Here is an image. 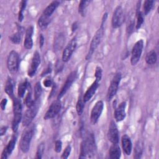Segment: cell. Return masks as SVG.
I'll return each instance as SVG.
<instances>
[{
    "label": "cell",
    "instance_id": "cell-1",
    "mask_svg": "<svg viewBox=\"0 0 159 159\" xmlns=\"http://www.w3.org/2000/svg\"><path fill=\"white\" fill-rule=\"evenodd\" d=\"M95 140L93 134H89L84 140L81 142L80 158H84L87 156L91 157L95 152Z\"/></svg>",
    "mask_w": 159,
    "mask_h": 159
},
{
    "label": "cell",
    "instance_id": "cell-2",
    "mask_svg": "<svg viewBox=\"0 0 159 159\" xmlns=\"http://www.w3.org/2000/svg\"><path fill=\"white\" fill-rule=\"evenodd\" d=\"M107 14L105 13L103 15L102 19V22H101L100 27L96 32L95 34L94 35V36H93V37L91 40L89 49V52H88V53L86 55V60H88L91 57L93 52L96 49V48L98 47V45H99V43L101 41V39H102V35H103V33H104V22H105V21L107 19Z\"/></svg>",
    "mask_w": 159,
    "mask_h": 159
},
{
    "label": "cell",
    "instance_id": "cell-3",
    "mask_svg": "<svg viewBox=\"0 0 159 159\" xmlns=\"http://www.w3.org/2000/svg\"><path fill=\"white\" fill-rule=\"evenodd\" d=\"M13 111L14 118L12 123V129L13 132H16L22 119V105L20 101L17 98L13 99Z\"/></svg>",
    "mask_w": 159,
    "mask_h": 159
},
{
    "label": "cell",
    "instance_id": "cell-4",
    "mask_svg": "<svg viewBox=\"0 0 159 159\" xmlns=\"http://www.w3.org/2000/svg\"><path fill=\"white\" fill-rule=\"evenodd\" d=\"M34 134V129L32 127L27 129L23 132L20 140L19 147L21 151L24 153H26L29 151L30 147V143L31 139Z\"/></svg>",
    "mask_w": 159,
    "mask_h": 159
},
{
    "label": "cell",
    "instance_id": "cell-5",
    "mask_svg": "<svg viewBox=\"0 0 159 159\" xmlns=\"http://www.w3.org/2000/svg\"><path fill=\"white\" fill-rule=\"evenodd\" d=\"M121 80V73H116L112 77L107 93V100L111 101L116 95Z\"/></svg>",
    "mask_w": 159,
    "mask_h": 159
},
{
    "label": "cell",
    "instance_id": "cell-6",
    "mask_svg": "<svg viewBox=\"0 0 159 159\" xmlns=\"http://www.w3.org/2000/svg\"><path fill=\"white\" fill-rule=\"evenodd\" d=\"M37 101H35L34 105L30 107H28V109L25 111L22 118L23 126H25V127L29 126L31 124L34 118L35 117L38 111Z\"/></svg>",
    "mask_w": 159,
    "mask_h": 159
},
{
    "label": "cell",
    "instance_id": "cell-7",
    "mask_svg": "<svg viewBox=\"0 0 159 159\" xmlns=\"http://www.w3.org/2000/svg\"><path fill=\"white\" fill-rule=\"evenodd\" d=\"M19 54L14 50H12L8 56L7 60V66L9 71L12 73H16L19 68Z\"/></svg>",
    "mask_w": 159,
    "mask_h": 159
},
{
    "label": "cell",
    "instance_id": "cell-8",
    "mask_svg": "<svg viewBox=\"0 0 159 159\" xmlns=\"http://www.w3.org/2000/svg\"><path fill=\"white\" fill-rule=\"evenodd\" d=\"M143 47V41L142 39L138 40L134 45L132 50L130 62L132 65H135L141 57Z\"/></svg>",
    "mask_w": 159,
    "mask_h": 159
},
{
    "label": "cell",
    "instance_id": "cell-9",
    "mask_svg": "<svg viewBox=\"0 0 159 159\" xmlns=\"http://www.w3.org/2000/svg\"><path fill=\"white\" fill-rule=\"evenodd\" d=\"M124 22V14L123 9L118 6L114 10L112 17V26L114 29L120 27Z\"/></svg>",
    "mask_w": 159,
    "mask_h": 159
},
{
    "label": "cell",
    "instance_id": "cell-10",
    "mask_svg": "<svg viewBox=\"0 0 159 159\" xmlns=\"http://www.w3.org/2000/svg\"><path fill=\"white\" fill-rule=\"evenodd\" d=\"M61 107V104L60 99H57L54 101L50 106L46 112L43 118L45 120L52 119L56 116L60 112Z\"/></svg>",
    "mask_w": 159,
    "mask_h": 159
},
{
    "label": "cell",
    "instance_id": "cell-11",
    "mask_svg": "<svg viewBox=\"0 0 159 159\" xmlns=\"http://www.w3.org/2000/svg\"><path fill=\"white\" fill-rule=\"evenodd\" d=\"M104 107V104L102 101H98L93 106L90 116L91 122L93 124H96L101 116V114L102 112Z\"/></svg>",
    "mask_w": 159,
    "mask_h": 159
},
{
    "label": "cell",
    "instance_id": "cell-12",
    "mask_svg": "<svg viewBox=\"0 0 159 159\" xmlns=\"http://www.w3.org/2000/svg\"><path fill=\"white\" fill-rule=\"evenodd\" d=\"M76 45H77L76 40V38L74 37L68 43V45L66 46V47L65 48V49L63 51L62 60L63 61H65V62L68 61L70 60L71 55L73 54L74 50L76 48Z\"/></svg>",
    "mask_w": 159,
    "mask_h": 159
},
{
    "label": "cell",
    "instance_id": "cell-13",
    "mask_svg": "<svg viewBox=\"0 0 159 159\" xmlns=\"http://www.w3.org/2000/svg\"><path fill=\"white\" fill-rule=\"evenodd\" d=\"M76 76H77V73L76 71H72L67 77L65 83H64L63 87L61 89V91H60V93L58 96V99H60L61 98H62L64 94L66 93V91L68 90V89L71 87V84H73V83L75 81L76 78Z\"/></svg>",
    "mask_w": 159,
    "mask_h": 159
},
{
    "label": "cell",
    "instance_id": "cell-14",
    "mask_svg": "<svg viewBox=\"0 0 159 159\" xmlns=\"http://www.w3.org/2000/svg\"><path fill=\"white\" fill-rule=\"evenodd\" d=\"M107 137L112 143H118L119 142V132L117 125L114 121L111 120L109 124L107 132Z\"/></svg>",
    "mask_w": 159,
    "mask_h": 159
},
{
    "label": "cell",
    "instance_id": "cell-15",
    "mask_svg": "<svg viewBox=\"0 0 159 159\" xmlns=\"http://www.w3.org/2000/svg\"><path fill=\"white\" fill-rule=\"evenodd\" d=\"M40 63V56L39 53L37 51H36L33 55L30 66L28 70V75L30 77H32L35 75Z\"/></svg>",
    "mask_w": 159,
    "mask_h": 159
},
{
    "label": "cell",
    "instance_id": "cell-16",
    "mask_svg": "<svg viewBox=\"0 0 159 159\" xmlns=\"http://www.w3.org/2000/svg\"><path fill=\"white\" fill-rule=\"evenodd\" d=\"M126 102L123 101L120 103L114 111V117L117 122L122 121L125 117Z\"/></svg>",
    "mask_w": 159,
    "mask_h": 159
},
{
    "label": "cell",
    "instance_id": "cell-17",
    "mask_svg": "<svg viewBox=\"0 0 159 159\" xmlns=\"http://www.w3.org/2000/svg\"><path fill=\"white\" fill-rule=\"evenodd\" d=\"M17 137L13 136V137L11 139V140L9 142L7 146L4 148L1 156V159H7L8 157L12 153L15 146H16V142Z\"/></svg>",
    "mask_w": 159,
    "mask_h": 159
},
{
    "label": "cell",
    "instance_id": "cell-18",
    "mask_svg": "<svg viewBox=\"0 0 159 159\" xmlns=\"http://www.w3.org/2000/svg\"><path fill=\"white\" fill-rule=\"evenodd\" d=\"M99 86V82L95 80L92 84L88 88V89L86 90V93L84 94L83 96V101L84 102H88V101H89L92 97L93 96V95L94 94V93H96L98 88Z\"/></svg>",
    "mask_w": 159,
    "mask_h": 159
},
{
    "label": "cell",
    "instance_id": "cell-19",
    "mask_svg": "<svg viewBox=\"0 0 159 159\" xmlns=\"http://www.w3.org/2000/svg\"><path fill=\"white\" fill-rule=\"evenodd\" d=\"M34 32V27L29 26L25 30V38L24 42V46L26 49H31L33 46L32 35Z\"/></svg>",
    "mask_w": 159,
    "mask_h": 159
},
{
    "label": "cell",
    "instance_id": "cell-20",
    "mask_svg": "<svg viewBox=\"0 0 159 159\" xmlns=\"http://www.w3.org/2000/svg\"><path fill=\"white\" fill-rule=\"evenodd\" d=\"M122 145L124 153L127 155H129L131 153L132 149V143L130 137L127 135H124L122 137Z\"/></svg>",
    "mask_w": 159,
    "mask_h": 159
},
{
    "label": "cell",
    "instance_id": "cell-21",
    "mask_svg": "<svg viewBox=\"0 0 159 159\" xmlns=\"http://www.w3.org/2000/svg\"><path fill=\"white\" fill-rule=\"evenodd\" d=\"M109 158L111 159H119L121 155V151L118 143H112L109 151Z\"/></svg>",
    "mask_w": 159,
    "mask_h": 159
},
{
    "label": "cell",
    "instance_id": "cell-22",
    "mask_svg": "<svg viewBox=\"0 0 159 159\" xmlns=\"http://www.w3.org/2000/svg\"><path fill=\"white\" fill-rule=\"evenodd\" d=\"M60 5V2L58 1H52L48 6L44 9L42 15L45 16L46 17L49 18V17L53 14L55 10L57 8V7Z\"/></svg>",
    "mask_w": 159,
    "mask_h": 159
},
{
    "label": "cell",
    "instance_id": "cell-23",
    "mask_svg": "<svg viewBox=\"0 0 159 159\" xmlns=\"http://www.w3.org/2000/svg\"><path fill=\"white\" fill-rule=\"evenodd\" d=\"M157 60V55L153 50L147 53L145 57V61L147 64L153 65L156 63Z\"/></svg>",
    "mask_w": 159,
    "mask_h": 159
},
{
    "label": "cell",
    "instance_id": "cell-24",
    "mask_svg": "<svg viewBox=\"0 0 159 159\" xmlns=\"http://www.w3.org/2000/svg\"><path fill=\"white\" fill-rule=\"evenodd\" d=\"M4 91L9 97L12 98L13 96L14 86H13V83L12 81V80L10 78H9L6 81L5 88H4Z\"/></svg>",
    "mask_w": 159,
    "mask_h": 159
},
{
    "label": "cell",
    "instance_id": "cell-25",
    "mask_svg": "<svg viewBox=\"0 0 159 159\" xmlns=\"http://www.w3.org/2000/svg\"><path fill=\"white\" fill-rule=\"evenodd\" d=\"M29 84L27 80H25L24 81L22 82L21 83L19 84L18 86V89H17V94L19 98H23L25 93L26 91V89H27Z\"/></svg>",
    "mask_w": 159,
    "mask_h": 159
},
{
    "label": "cell",
    "instance_id": "cell-26",
    "mask_svg": "<svg viewBox=\"0 0 159 159\" xmlns=\"http://www.w3.org/2000/svg\"><path fill=\"white\" fill-rule=\"evenodd\" d=\"M10 40L15 44H19L21 42L22 39V30L20 29H18V31L15 34H12L9 37Z\"/></svg>",
    "mask_w": 159,
    "mask_h": 159
},
{
    "label": "cell",
    "instance_id": "cell-27",
    "mask_svg": "<svg viewBox=\"0 0 159 159\" xmlns=\"http://www.w3.org/2000/svg\"><path fill=\"white\" fill-rule=\"evenodd\" d=\"M49 22H50L49 19L42 14V16L39 19L38 24H39V26L40 27V28L41 29V30H43L47 28Z\"/></svg>",
    "mask_w": 159,
    "mask_h": 159
},
{
    "label": "cell",
    "instance_id": "cell-28",
    "mask_svg": "<svg viewBox=\"0 0 159 159\" xmlns=\"http://www.w3.org/2000/svg\"><path fill=\"white\" fill-rule=\"evenodd\" d=\"M143 152V147L140 142H138L135 147L134 149V158H140L142 157Z\"/></svg>",
    "mask_w": 159,
    "mask_h": 159
},
{
    "label": "cell",
    "instance_id": "cell-29",
    "mask_svg": "<svg viewBox=\"0 0 159 159\" xmlns=\"http://www.w3.org/2000/svg\"><path fill=\"white\" fill-rule=\"evenodd\" d=\"M90 1H81L80 2L78 6V12L82 16H84L85 15L86 9L90 3Z\"/></svg>",
    "mask_w": 159,
    "mask_h": 159
},
{
    "label": "cell",
    "instance_id": "cell-30",
    "mask_svg": "<svg viewBox=\"0 0 159 159\" xmlns=\"http://www.w3.org/2000/svg\"><path fill=\"white\" fill-rule=\"evenodd\" d=\"M42 86L40 84V83L39 81L37 82L35 84L34 86V99L35 101H38L39 98L40 97V95L42 94Z\"/></svg>",
    "mask_w": 159,
    "mask_h": 159
},
{
    "label": "cell",
    "instance_id": "cell-31",
    "mask_svg": "<svg viewBox=\"0 0 159 159\" xmlns=\"http://www.w3.org/2000/svg\"><path fill=\"white\" fill-rule=\"evenodd\" d=\"M84 102L83 101V98H82L81 97H80L77 103H76V112L78 113V114L79 116H81L84 110Z\"/></svg>",
    "mask_w": 159,
    "mask_h": 159
},
{
    "label": "cell",
    "instance_id": "cell-32",
    "mask_svg": "<svg viewBox=\"0 0 159 159\" xmlns=\"http://www.w3.org/2000/svg\"><path fill=\"white\" fill-rule=\"evenodd\" d=\"M153 2L154 1L151 0H147L144 2L143 9V12L145 15H147L150 12V11L153 7Z\"/></svg>",
    "mask_w": 159,
    "mask_h": 159
},
{
    "label": "cell",
    "instance_id": "cell-33",
    "mask_svg": "<svg viewBox=\"0 0 159 159\" xmlns=\"http://www.w3.org/2000/svg\"><path fill=\"white\" fill-rule=\"evenodd\" d=\"M26 1H22L20 3V10L18 15V20L19 22H22L24 19V11L26 7Z\"/></svg>",
    "mask_w": 159,
    "mask_h": 159
},
{
    "label": "cell",
    "instance_id": "cell-34",
    "mask_svg": "<svg viewBox=\"0 0 159 159\" xmlns=\"http://www.w3.org/2000/svg\"><path fill=\"white\" fill-rule=\"evenodd\" d=\"M63 42H64V37L60 34L55 40L54 48L57 49V50L60 49L61 47L63 46Z\"/></svg>",
    "mask_w": 159,
    "mask_h": 159
},
{
    "label": "cell",
    "instance_id": "cell-35",
    "mask_svg": "<svg viewBox=\"0 0 159 159\" xmlns=\"http://www.w3.org/2000/svg\"><path fill=\"white\" fill-rule=\"evenodd\" d=\"M24 102L27 107H30L34 105L35 101L32 99V93H31L30 90H29V92L27 93V94L26 95L25 100H24Z\"/></svg>",
    "mask_w": 159,
    "mask_h": 159
},
{
    "label": "cell",
    "instance_id": "cell-36",
    "mask_svg": "<svg viewBox=\"0 0 159 159\" xmlns=\"http://www.w3.org/2000/svg\"><path fill=\"white\" fill-rule=\"evenodd\" d=\"M143 22V14L140 11L137 10V23H136V25H135L136 29H140L141 27Z\"/></svg>",
    "mask_w": 159,
    "mask_h": 159
},
{
    "label": "cell",
    "instance_id": "cell-37",
    "mask_svg": "<svg viewBox=\"0 0 159 159\" xmlns=\"http://www.w3.org/2000/svg\"><path fill=\"white\" fill-rule=\"evenodd\" d=\"M44 150H45V144L43 142H42L37 147V152H36V158H39V159L42 158Z\"/></svg>",
    "mask_w": 159,
    "mask_h": 159
},
{
    "label": "cell",
    "instance_id": "cell-38",
    "mask_svg": "<svg viewBox=\"0 0 159 159\" xmlns=\"http://www.w3.org/2000/svg\"><path fill=\"white\" fill-rule=\"evenodd\" d=\"M102 68L100 66H97L96 68V70H95V74H94V76H95V80L98 81H100L102 78Z\"/></svg>",
    "mask_w": 159,
    "mask_h": 159
},
{
    "label": "cell",
    "instance_id": "cell-39",
    "mask_svg": "<svg viewBox=\"0 0 159 159\" xmlns=\"http://www.w3.org/2000/svg\"><path fill=\"white\" fill-rule=\"evenodd\" d=\"M70 152H71V146L70 145H68L65 148L64 152H63V154L61 156V158H63V159L67 158L68 157L69 155L70 154Z\"/></svg>",
    "mask_w": 159,
    "mask_h": 159
},
{
    "label": "cell",
    "instance_id": "cell-40",
    "mask_svg": "<svg viewBox=\"0 0 159 159\" xmlns=\"http://www.w3.org/2000/svg\"><path fill=\"white\" fill-rule=\"evenodd\" d=\"M134 20L132 19L129 22V23L127 26V32H128V34L132 33L134 30Z\"/></svg>",
    "mask_w": 159,
    "mask_h": 159
},
{
    "label": "cell",
    "instance_id": "cell-41",
    "mask_svg": "<svg viewBox=\"0 0 159 159\" xmlns=\"http://www.w3.org/2000/svg\"><path fill=\"white\" fill-rule=\"evenodd\" d=\"M62 148V143L61 141L60 140H58L55 142V150L57 153L60 152Z\"/></svg>",
    "mask_w": 159,
    "mask_h": 159
},
{
    "label": "cell",
    "instance_id": "cell-42",
    "mask_svg": "<svg viewBox=\"0 0 159 159\" xmlns=\"http://www.w3.org/2000/svg\"><path fill=\"white\" fill-rule=\"evenodd\" d=\"M7 102V100L6 98H4V99H2L1 100V103H0V106H1V109L2 111H4L6 109V106Z\"/></svg>",
    "mask_w": 159,
    "mask_h": 159
},
{
    "label": "cell",
    "instance_id": "cell-43",
    "mask_svg": "<svg viewBox=\"0 0 159 159\" xmlns=\"http://www.w3.org/2000/svg\"><path fill=\"white\" fill-rule=\"evenodd\" d=\"M43 84L45 87H50L52 84V81L50 78H47L43 81Z\"/></svg>",
    "mask_w": 159,
    "mask_h": 159
},
{
    "label": "cell",
    "instance_id": "cell-44",
    "mask_svg": "<svg viewBox=\"0 0 159 159\" xmlns=\"http://www.w3.org/2000/svg\"><path fill=\"white\" fill-rule=\"evenodd\" d=\"M44 44V37L43 35L41 34L39 36V47L40 48H42Z\"/></svg>",
    "mask_w": 159,
    "mask_h": 159
},
{
    "label": "cell",
    "instance_id": "cell-45",
    "mask_svg": "<svg viewBox=\"0 0 159 159\" xmlns=\"http://www.w3.org/2000/svg\"><path fill=\"white\" fill-rule=\"evenodd\" d=\"M51 71H52V68H51V67H50V66H48L47 68V69H45V70L43 71V73H42V76H45V75H47V74H48V73H50L51 72Z\"/></svg>",
    "mask_w": 159,
    "mask_h": 159
},
{
    "label": "cell",
    "instance_id": "cell-46",
    "mask_svg": "<svg viewBox=\"0 0 159 159\" xmlns=\"http://www.w3.org/2000/svg\"><path fill=\"white\" fill-rule=\"evenodd\" d=\"M7 129V127H6V126H3L1 128V129H0V135H1V136H2L5 134V133L6 132Z\"/></svg>",
    "mask_w": 159,
    "mask_h": 159
},
{
    "label": "cell",
    "instance_id": "cell-47",
    "mask_svg": "<svg viewBox=\"0 0 159 159\" xmlns=\"http://www.w3.org/2000/svg\"><path fill=\"white\" fill-rule=\"evenodd\" d=\"M78 27V24H77V22H75L73 24H72V27H71V30L73 32H75L76 29Z\"/></svg>",
    "mask_w": 159,
    "mask_h": 159
}]
</instances>
